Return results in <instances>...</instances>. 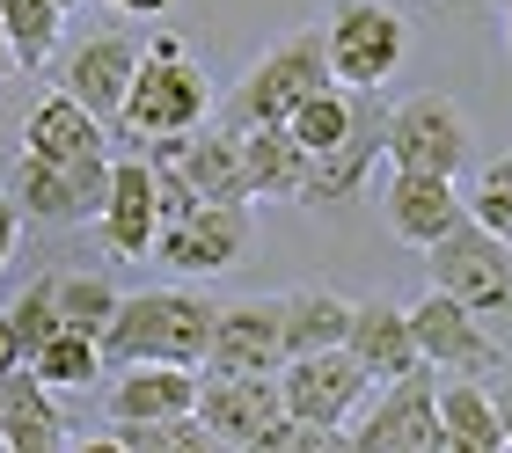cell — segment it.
<instances>
[{
    "label": "cell",
    "mask_w": 512,
    "mask_h": 453,
    "mask_svg": "<svg viewBox=\"0 0 512 453\" xmlns=\"http://www.w3.org/2000/svg\"><path fill=\"white\" fill-rule=\"evenodd\" d=\"M110 417H176L198 402V366H169V359H139V366H110Z\"/></svg>",
    "instance_id": "44dd1931"
},
{
    "label": "cell",
    "mask_w": 512,
    "mask_h": 453,
    "mask_svg": "<svg viewBox=\"0 0 512 453\" xmlns=\"http://www.w3.org/2000/svg\"><path fill=\"white\" fill-rule=\"evenodd\" d=\"M498 8H512V0H498Z\"/></svg>",
    "instance_id": "ab89813d"
},
{
    "label": "cell",
    "mask_w": 512,
    "mask_h": 453,
    "mask_svg": "<svg viewBox=\"0 0 512 453\" xmlns=\"http://www.w3.org/2000/svg\"><path fill=\"white\" fill-rule=\"evenodd\" d=\"M205 117H213V81L191 66V52H183V37H154L147 52H139V74L125 88V110L118 125L139 139V147H154V139H183L198 132Z\"/></svg>",
    "instance_id": "7a4b0ae2"
},
{
    "label": "cell",
    "mask_w": 512,
    "mask_h": 453,
    "mask_svg": "<svg viewBox=\"0 0 512 453\" xmlns=\"http://www.w3.org/2000/svg\"><path fill=\"white\" fill-rule=\"evenodd\" d=\"M469 220H483L491 234L512 242V161H491V169H483L476 198H469Z\"/></svg>",
    "instance_id": "1f68e13d"
},
{
    "label": "cell",
    "mask_w": 512,
    "mask_h": 453,
    "mask_svg": "<svg viewBox=\"0 0 512 453\" xmlns=\"http://www.w3.org/2000/svg\"><path fill=\"white\" fill-rule=\"evenodd\" d=\"M410 52V30L388 0H344V8L322 22V59H330L337 88H388L395 66Z\"/></svg>",
    "instance_id": "5b68a950"
},
{
    "label": "cell",
    "mask_w": 512,
    "mask_h": 453,
    "mask_svg": "<svg viewBox=\"0 0 512 453\" xmlns=\"http://www.w3.org/2000/svg\"><path fill=\"white\" fill-rule=\"evenodd\" d=\"M366 388H374V380H366V366L344 344H330V351H293V359L278 366V395H286V410L308 417V424H330V432H344V424L359 417Z\"/></svg>",
    "instance_id": "30bf717a"
},
{
    "label": "cell",
    "mask_w": 512,
    "mask_h": 453,
    "mask_svg": "<svg viewBox=\"0 0 512 453\" xmlns=\"http://www.w3.org/2000/svg\"><path fill=\"white\" fill-rule=\"evenodd\" d=\"M286 132L300 139V147H308V161H322L344 132H352V88H337V81L308 88V95H300V103L286 110Z\"/></svg>",
    "instance_id": "83f0119b"
},
{
    "label": "cell",
    "mask_w": 512,
    "mask_h": 453,
    "mask_svg": "<svg viewBox=\"0 0 512 453\" xmlns=\"http://www.w3.org/2000/svg\"><path fill=\"white\" fill-rule=\"evenodd\" d=\"M15 234H22V212H15L8 190H0V271H8V256H15Z\"/></svg>",
    "instance_id": "836d02e7"
},
{
    "label": "cell",
    "mask_w": 512,
    "mask_h": 453,
    "mask_svg": "<svg viewBox=\"0 0 512 453\" xmlns=\"http://www.w3.org/2000/svg\"><path fill=\"white\" fill-rule=\"evenodd\" d=\"M344 351L366 366V380H395L417 359V337H410V307H388V300H352V329H344Z\"/></svg>",
    "instance_id": "ffe728a7"
},
{
    "label": "cell",
    "mask_w": 512,
    "mask_h": 453,
    "mask_svg": "<svg viewBox=\"0 0 512 453\" xmlns=\"http://www.w3.org/2000/svg\"><path fill=\"white\" fill-rule=\"evenodd\" d=\"M59 37H66V0H0V44H8V66L37 74V66L59 52Z\"/></svg>",
    "instance_id": "d4e9b609"
},
{
    "label": "cell",
    "mask_w": 512,
    "mask_h": 453,
    "mask_svg": "<svg viewBox=\"0 0 512 453\" xmlns=\"http://www.w3.org/2000/svg\"><path fill=\"white\" fill-rule=\"evenodd\" d=\"M264 453H337V446H352L344 432H330V424H308V417H293V410H278L264 424V439H256Z\"/></svg>",
    "instance_id": "f546056e"
},
{
    "label": "cell",
    "mask_w": 512,
    "mask_h": 453,
    "mask_svg": "<svg viewBox=\"0 0 512 453\" xmlns=\"http://www.w3.org/2000/svg\"><path fill=\"white\" fill-rule=\"evenodd\" d=\"M22 147L52 154V161H74V154H96L103 147V125L59 88V95H37V103H30V117H22Z\"/></svg>",
    "instance_id": "603a6c76"
},
{
    "label": "cell",
    "mask_w": 512,
    "mask_h": 453,
    "mask_svg": "<svg viewBox=\"0 0 512 453\" xmlns=\"http://www.w3.org/2000/svg\"><path fill=\"white\" fill-rule=\"evenodd\" d=\"M344 329H352V300L322 293V285H300V293L278 300V337H286V359H293V351H330V344H344Z\"/></svg>",
    "instance_id": "cb8c5ba5"
},
{
    "label": "cell",
    "mask_w": 512,
    "mask_h": 453,
    "mask_svg": "<svg viewBox=\"0 0 512 453\" xmlns=\"http://www.w3.org/2000/svg\"><path fill=\"white\" fill-rule=\"evenodd\" d=\"M66 8H74V0H66Z\"/></svg>",
    "instance_id": "60d3db41"
},
{
    "label": "cell",
    "mask_w": 512,
    "mask_h": 453,
    "mask_svg": "<svg viewBox=\"0 0 512 453\" xmlns=\"http://www.w3.org/2000/svg\"><path fill=\"white\" fill-rule=\"evenodd\" d=\"M381 388L388 395L344 439L359 453H447V432H439V373L432 366H410V373L381 380Z\"/></svg>",
    "instance_id": "ba28073f"
},
{
    "label": "cell",
    "mask_w": 512,
    "mask_h": 453,
    "mask_svg": "<svg viewBox=\"0 0 512 453\" xmlns=\"http://www.w3.org/2000/svg\"><path fill=\"white\" fill-rule=\"evenodd\" d=\"M22 366V344H15V322H8V307H0V380H8Z\"/></svg>",
    "instance_id": "e575fe53"
},
{
    "label": "cell",
    "mask_w": 512,
    "mask_h": 453,
    "mask_svg": "<svg viewBox=\"0 0 512 453\" xmlns=\"http://www.w3.org/2000/svg\"><path fill=\"white\" fill-rule=\"evenodd\" d=\"M330 81V59H322V30H293L278 37L264 59L249 66V74L235 81V95L220 103V125H286V110L300 103L308 88Z\"/></svg>",
    "instance_id": "277c9868"
},
{
    "label": "cell",
    "mask_w": 512,
    "mask_h": 453,
    "mask_svg": "<svg viewBox=\"0 0 512 453\" xmlns=\"http://www.w3.org/2000/svg\"><path fill=\"white\" fill-rule=\"evenodd\" d=\"M278 366H286L278 300H235V307H213V344H205L198 373H278Z\"/></svg>",
    "instance_id": "5bb4252c"
},
{
    "label": "cell",
    "mask_w": 512,
    "mask_h": 453,
    "mask_svg": "<svg viewBox=\"0 0 512 453\" xmlns=\"http://www.w3.org/2000/svg\"><path fill=\"white\" fill-rule=\"evenodd\" d=\"M0 74H8V44H0Z\"/></svg>",
    "instance_id": "f35d334b"
},
{
    "label": "cell",
    "mask_w": 512,
    "mask_h": 453,
    "mask_svg": "<svg viewBox=\"0 0 512 453\" xmlns=\"http://www.w3.org/2000/svg\"><path fill=\"white\" fill-rule=\"evenodd\" d=\"M410 337H417V359L432 373H469V380L505 373V344L483 329L476 307H461L454 293H439V285L410 307Z\"/></svg>",
    "instance_id": "9c48e42d"
},
{
    "label": "cell",
    "mask_w": 512,
    "mask_h": 453,
    "mask_svg": "<svg viewBox=\"0 0 512 453\" xmlns=\"http://www.w3.org/2000/svg\"><path fill=\"white\" fill-rule=\"evenodd\" d=\"M147 161H176V169L191 176L198 198L249 205V183H242V139H235V125H220V117H205V125L183 132V139H154Z\"/></svg>",
    "instance_id": "2e32d148"
},
{
    "label": "cell",
    "mask_w": 512,
    "mask_h": 453,
    "mask_svg": "<svg viewBox=\"0 0 512 453\" xmlns=\"http://www.w3.org/2000/svg\"><path fill=\"white\" fill-rule=\"evenodd\" d=\"M439 432H447V453H505L498 402L469 373H439Z\"/></svg>",
    "instance_id": "7402d4cb"
},
{
    "label": "cell",
    "mask_w": 512,
    "mask_h": 453,
    "mask_svg": "<svg viewBox=\"0 0 512 453\" xmlns=\"http://www.w3.org/2000/svg\"><path fill=\"white\" fill-rule=\"evenodd\" d=\"M8 322H15V344H22V359H30V351L52 337V329H66L59 322V300H52V278H37L30 293H22L15 307H8Z\"/></svg>",
    "instance_id": "4dcf8cb0"
},
{
    "label": "cell",
    "mask_w": 512,
    "mask_h": 453,
    "mask_svg": "<svg viewBox=\"0 0 512 453\" xmlns=\"http://www.w3.org/2000/svg\"><path fill=\"white\" fill-rule=\"evenodd\" d=\"M491 402H498V424H505V446H512V380H505V388H491Z\"/></svg>",
    "instance_id": "8d00e7d4"
},
{
    "label": "cell",
    "mask_w": 512,
    "mask_h": 453,
    "mask_svg": "<svg viewBox=\"0 0 512 453\" xmlns=\"http://www.w3.org/2000/svg\"><path fill=\"white\" fill-rule=\"evenodd\" d=\"M388 169H425V176H461L476 154V125L469 110L454 103V95H403V103L388 110Z\"/></svg>",
    "instance_id": "8992f818"
},
{
    "label": "cell",
    "mask_w": 512,
    "mask_h": 453,
    "mask_svg": "<svg viewBox=\"0 0 512 453\" xmlns=\"http://www.w3.org/2000/svg\"><path fill=\"white\" fill-rule=\"evenodd\" d=\"M498 15H505V52H512V8H498Z\"/></svg>",
    "instance_id": "74e56055"
},
{
    "label": "cell",
    "mask_w": 512,
    "mask_h": 453,
    "mask_svg": "<svg viewBox=\"0 0 512 453\" xmlns=\"http://www.w3.org/2000/svg\"><path fill=\"white\" fill-rule=\"evenodd\" d=\"M425 256H432V285H439V293H454L461 307H476V315L512 307V242L491 234L483 220L461 212V220L439 234Z\"/></svg>",
    "instance_id": "52a82bcc"
},
{
    "label": "cell",
    "mask_w": 512,
    "mask_h": 453,
    "mask_svg": "<svg viewBox=\"0 0 512 453\" xmlns=\"http://www.w3.org/2000/svg\"><path fill=\"white\" fill-rule=\"evenodd\" d=\"M461 212H469V198L454 190V176H425V169H388L381 183V220L395 242L410 249H432L439 234H447Z\"/></svg>",
    "instance_id": "9a60e30c"
},
{
    "label": "cell",
    "mask_w": 512,
    "mask_h": 453,
    "mask_svg": "<svg viewBox=\"0 0 512 453\" xmlns=\"http://www.w3.org/2000/svg\"><path fill=\"white\" fill-rule=\"evenodd\" d=\"M52 300H59V322H66V329H96V337H103L125 293H118L110 278H96V271H59V278H52Z\"/></svg>",
    "instance_id": "f1b7e54d"
},
{
    "label": "cell",
    "mask_w": 512,
    "mask_h": 453,
    "mask_svg": "<svg viewBox=\"0 0 512 453\" xmlns=\"http://www.w3.org/2000/svg\"><path fill=\"white\" fill-rule=\"evenodd\" d=\"M22 220H44V227H81V220H103V198H110V147L96 154H74V161H52V154H15L8 183Z\"/></svg>",
    "instance_id": "3957f363"
},
{
    "label": "cell",
    "mask_w": 512,
    "mask_h": 453,
    "mask_svg": "<svg viewBox=\"0 0 512 453\" xmlns=\"http://www.w3.org/2000/svg\"><path fill=\"white\" fill-rule=\"evenodd\" d=\"M103 446L110 453H198V446H213V432L198 424V410H176V417H110L103 424Z\"/></svg>",
    "instance_id": "484cf974"
},
{
    "label": "cell",
    "mask_w": 512,
    "mask_h": 453,
    "mask_svg": "<svg viewBox=\"0 0 512 453\" xmlns=\"http://www.w3.org/2000/svg\"><path fill=\"white\" fill-rule=\"evenodd\" d=\"M242 249H249V205H220V198L191 205L176 227L154 234V264L183 271V278H213V271L235 264Z\"/></svg>",
    "instance_id": "8fae6325"
},
{
    "label": "cell",
    "mask_w": 512,
    "mask_h": 453,
    "mask_svg": "<svg viewBox=\"0 0 512 453\" xmlns=\"http://www.w3.org/2000/svg\"><path fill=\"white\" fill-rule=\"evenodd\" d=\"M22 366H30L44 388H96V373H103V337H96V329H52V337H44Z\"/></svg>",
    "instance_id": "4316f807"
},
{
    "label": "cell",
    "mask_w": 512,
    "mask_h": 453,
    "mask_svg": "<svg viewBox=\"0 0 512 453\" xmlns=\"http://www.w3.org/2000/svg\"><path fill=\"white\" fill-rule=\"evenodd\" d=\"M191 205H205L198 190H191V176H183L176 161H154V220H161V227H176Z\"/></svg>",
    "instance_id": "d6a6232c"
},
{
    "label": "cell",
    "mask_w": 512,
    "mask_h": 453,
    "mask_svg": "<svg viewBox=\"0 0 512 453\" xmlns=\"http://www.w3.org/2000/svg\"><path fill=\"white\" fill-rule=\"evenodd\" d=\"M110 8H118V15H169L176 0H110Z\"/></svg>",
    "instance_id": "d590c367"
},
{
    "label": "cell",
    "mask_w": 512,
    "mask_h": 453,
    "mask_svg": "<svg viewBox=\"0 0 512 453\" xmlns=\"http://www.w3.org/2000/svg\"><path fill=\"white\" fill-rule=\"evenodd\" d=\"M132 74H139V44H132V37H118V30H96V37H81L74 52H66L59 88L74 95V103L96 117V125H118Z\"/></svg>",
    "instance_id": "4fadbf2b"
},
{
    "label": "cell",
    "mask_w": 512,
    "mask_h": 453,
    "mask_svg": "<svg viewBox=\"0 0 512 453\" xmlns=\"http://www.w3.org/2000/svg\"><path fill=\"white\" fill-rule=\"evenodd\" d=\"M198 424L213 432V446H256L264 424L286 410L278 373H198Z\"/></svg>",
    "instance_id": "7c38bea8"
},
{
    "label": "cell",
    "mask_w": 512,
    "mask_h": 453,
    "mask_svg": "<svg viewBox=\"0 0 512 453\" xmlns=\"http://www.w3.org/2000/svg\"><path fill=\"white\" fill-rule=\"evenodd\" d=\"M103 249L118 256V264H132V256H154V161L132 154V161H110V198H103Z\"/></svg>",
    "instance_id": "e0dca14e"
},
{
    "label": "cell",
    "mask_w": 512,
    "mask_h": 453,
    "mask_svg": "<svg viewBox=\"0 0 512 453\" xmlns=\"http://www.w3.org/2000/svg\"><path fill=\"white\" fill-rule=\"evenodd\" d=\"M66 439L74 432H66V410L52 402V388H44L30 366H15L0 380V446L8 453H52Z\"/></svg>",
    "instance_id": "d6986e66"
},
{
    "label": "cell",
    "mask_w": 512,
    "mask_h": 453,
    "mask_svg": "<svg viewBox=\"0 0 512 453\" xmlns=\"http://www.w3.org/2000/svg\"><path fill=\"white\" fill-rule=\"evenodd\" d=\"M242 183L249 205H300V183H308V147L286 125H242Z\"/></svg>",
    "instance_id": "ac0fdd59"
},
{
    "label": "cell",
    "mask_w": 512,
    "mask_h": 453,
    "mask_svg": "<svg viewBox=\"0 0 512 453\" xmlns=\"http://www.w3.org/2000/svg\"><path fill=\"white\" fill-rule=\"evenodd\" d=\"M213 344V300L161 285V293H132L118 300V315L103 329V366H139V359H169V366H198Z\"/></svg>",
    "instance_id": "6da1fadb"
}]
</instances>
